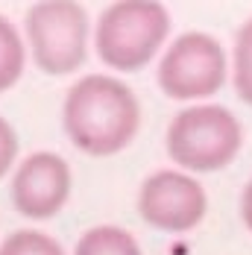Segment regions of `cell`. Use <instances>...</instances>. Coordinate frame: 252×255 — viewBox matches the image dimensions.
<instances>
[{
    "label": "cell",
    "mask_w": 252,
    "mask_h": 255,
    "mask_svg": "<svg viewBox=\"0 0 252 255\" xmlns=\"http://www.w3.org/2000/svg\"><path fill=\"white\" fill-rule=\"evenodd\" d=\"M62 127L79 153L94 158L118 155L141 129V100L115 74H85L65 91Z\"/></svg>",
    "instance_id": "1"
},
{
    "label": "cell",
    "mask_w": 252,
    "mask_h": 255,
    "mask_svg": "<svg viewBox=\"0 0 252 255\" xmlns=\"http://www.w3.org/2000/svg\"><path fill=\"white\" fill-rule=\"evenodd\" d=\"M173 15L155 0H118L97 15L91 44L106 68L115 74H135L158 59L170 41Z\"/></svg>",
    "instance_id": "2"
},
{
    "label": "cell",
    "mask_w": 252,
    "mask_h": 255,
    "mask_svg": "<svg viewBox=\"0 0 252 255\" xmlns=\"http://www.w3.org/2000/svg\"><path fill=\"white\" fill-rule=\"evenodd\" d=\"M244 124L220 103H194L173 115L164 150L179 170L200 176L229 167L244 150Z\"/></svg>",
    "instance_id": "3"
},
{
    "label": "cell",
    "mask_w": 252,
    "mask_h": 255,
    "mask_svg": "<svg viewBox=\"0 0 252 255\" xmlns=\"http://www.w3.org/2000/svg\"><path fill=\"white\" fill-rule=\"evenodd\" d=\"M91 18L74 0H41L24 12V41L35 68L47 77L76 74L91 44Z\"/></svg>",
    "instance_id": "4"
},
{
    "label": "cell",
    "mask_w": 252,
    "mask_h": 255,
    "mask_svg": "<svg viewBox=\"0 0 252 255\" xmlns=\"http://www.w3.org/2000/svg\"><path fill=\"white\" fill-rule=\"evenodd\" d=\"M155 79L164 97L176 103H211L229 82V50L211 32H179L158 56Z\"/></svg>",
    "instance_id": "5"
},
{
    "label": "cell",
    "mask_w": 252,
    "mask_h": 255,
    "mask_svg": "<svg viewBox=\"0 0 252 255\" xmlns=\"http://www.w3.org/2000/svg\"><path fill=\"white\" fill-rule=\"evenodd\" d=\"M135 205L147 226L167 235H185L205 220L208 194L197 176L179 167H161L141 182Z\"/></svg>",
    "instance_id": "6"
},
{
    "label": "cell",
    "mask_w": 252,
    "mask_h": 255,
    "mask_svg": "<svg viewBox=\"0 0 252 255\" xmlns=\"http://www.w3.org/2000/svg\"><path fill=\"white\" fill-rule=\"evenodd\" d=\"M74 191V170L68 158L53 150H35L24 155L9 182V194L15 211L26 220H50L56 217Z\"/></svg>",
    "instance_id": "7"
},
{
    "label": "cell",
    "mask_w": 252,
    "mask_h": 255,
    "mask_svg": "<svg viewBox=\"0 0 252 255\" xmlns=\"http://www.w3.org/2000/svg\"><path fill=\"white\" fill-rule=\"evenodd\" d=\"M71 255H144V250L129 229L115 223H100L79 235Z\"/></svg>",
    "instance_id": "8"
},
{
    "label": "cell",
    "mask_w": 252,
    "mask_h": 255,
    "mask_svg": "<svg viewBox=\"0 0 252 255\" xmlns=\"http://www.w3.org/2000/svg\"><path fill=\"white\" fill-rule=\"evenodd\" d=\"M26 41L24 32L12 24L6 15H0V94L15 88L26 71Z\"/></svg>",
    "instance_id": "9"
},
{
    "label": "cell",
    "mask_w": 252,
    "mask_h": 255,
    "mask_svg": "<svg viewBox=\"0 0 252 255\" xmlns=\"http://www.w3.org/2000/svg\"><path fill=\"white\" fill-rule=\"evenodd\" d=\"M229 79L241 100L252 106V18L238 26L229 50Z\"/></svg>",
    "instance_id": "10"
},
{
    "label": "cell",
    "mask_w": 252,
    "mask_h": 255,
    "mask_svg": "<svg viewBox=\"0 0 252 255\" xmlns=\"http://www.w3.org/2000/svg\"><path fill=\"white\" fill-rule=\"evenodd\" d=\"M0 255H68L65 247L41 229H15L0 241Z\"/></svg>",
    "instance_id": "11"
},
{
    "label": "cell",
    "mask_w": 252,
    "mask_h": 255,
    "mask_svg": "<svg viewBox=\"0 0 252 255\" xmlns=\"http://www.w3.org/2000/svg\"><path fill=\"white\" fill-rule=\"evenodd\" d=\"M15 164H18V132L0 115V179L9 176V170H15Z\"/></svg>",
    "instance_id": "12"
},
{
    "label": "cell",
    "mask_w": 252,
    "mask_h": 255,
    "mask_svg": "<svg viewBox=\"0 0 252 255\" xmlns=\"http://www.w3.org/2000/svg\"><path fill=\"white\" fill-rule=\"evenodd\" d=\"M241 220H244L247 232L252 235V179L244 185V194H241Z\"/></svg>",
    "instance_id": "13"
}]
</instances>
